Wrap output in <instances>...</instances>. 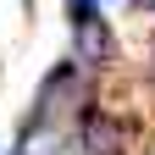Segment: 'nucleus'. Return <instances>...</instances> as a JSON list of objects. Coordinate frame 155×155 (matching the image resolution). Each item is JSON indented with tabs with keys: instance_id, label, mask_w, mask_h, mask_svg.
Instances as JSON below:
<instances>
[{
	"instance_id": "obj_1",
	"label": "nucleus",
	"mask_w": 155,
	"mask_h": 155,
	"mask_svg": "<svg viewBox=\"0 0 155 155\" xmlns=\"http://www.w3.org/2000/svg\"><path fill=\"white\" fill-rule=\"evenodd\" d=\"M83 150L89 155H116V150H122V133H116L100 111H89L83 116Z\"/></svg>"
},
{
	"instance_id": "obj_2",
	"label": "nucleus",
	"mask_w": 155,
	"mask_h": 155,
	"mask_svg": "<svg viewBox=\"0 0 155 155\" xmlns=\"http://www.w3.org/2000/svg\"><path fill=\"white\" fill-rule=\"evenodd\" d=\"M11 155H55V127L50 122H28Z\"/></svg>"
},
{
	"instance_id": "obj_3",
	"label": "nucleus",
	"mask_w": 155,
	"mask_h": 155,
	"mask_svg": "<svg viewBox=\"0 0 155 155\" xmlns=\"http://www.w3.org/2000/svg\"><path fill=\"white\" fill-rule=\"evenodd\" d=\"M78 45H83V55L105 61V55H111V28H105V22H89V17H83V22H78Z\"/></svg>"
}]
</instances>
